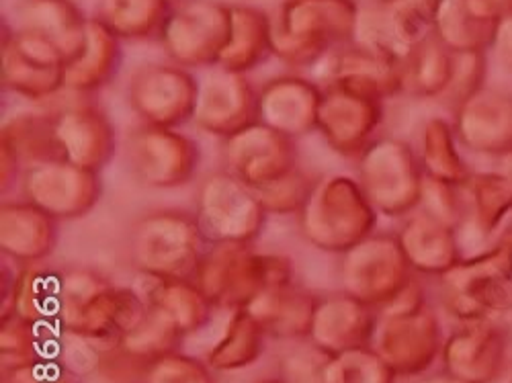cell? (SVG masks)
I'll return each mask as SVG.
<instances>
[{"instance_id":"8992f818","label":"cell","mask_w":512,"mask_h":383,"mask_svg":"<svg viewBox=\"0 0 512 383\" xmlns=\"http://www.w3.org/2000/svg\"><path fill=\"white\" fill-rule=\"evenodd\" d=\"M429 156L433 162V168L437 173V179L445 183H465L469 181L467 168L457 156L447 125L435 123V130L429 138Z\"/></svg>"},{"instance_id":"ba28073f","label":"cell","mask_w":512,"mask_h":383,"mask_svg":"<svg viewBox=\"0 0 512 383\" xmlns=\"http://www.w3.org/2000/svg\"><path fill=\"white\" fill-rule=\"evenodd\" d=\"M500 324L504 326L506 336H508V340H510V347H512V300L508 302L506 310L502 312V316H500Z\"/></svg>"},{"instance_id":"7c38bea8","label":"cell","mask_w":512,"mask_h":383,"mask_svg":"<svg viewBox=\"0 0 512 383\" xmlns=\"http://www.w3.org/2000/svg\"><path fill=\"white\" fill-rule=\"evenodd\" d=\"M510 383H512V373H510Z\"/></svg>"},{"instance_id":"52a82bcc","label":"cell","mask_w":512,"mask_h":383,"mask_svg":"<svg viewBox=\"0 0 512 383\" xmlns=\"http://www.w3.org/2000/svg\"><path fill=\"white\" fill-rule=\"evenodd\" d=\"M492 50L500 66L512 72V13L500 17L496 35L492 41Z\"/></svg>"},{"instance_id":"277c9868","label":"cell","mask_w":512,"mask_h":383,"mask_svg":"<svg viewBox=\"0 0 512 383\" xmlns=\"http://www.w3.org/2000/svg\"><path fill=\"white\" fill-rule=\"evenodd\" d=\"M500 15L488 0H451L443 13V33L459 54L492 48Z\"/></svg>"},{"instance_id":"6da1fadb","label":"cell","mask_w":512,"mask_h":383,"mask_svg":"<svg viewBox=\"0 0 512 383\" xmlns=\"http://www.w3.org/2000/svg\"><path fill=\"white\" fill-rule=\"evenodd\" d=\"M451 306L459 318L502 316L512 300V230L480 257L449 271Z\"/></svg>"},{"instance_id":"5b68a950","label":"cell","mask_w":512,"mask_h":383,"mask_svg":"<svg viewBox=\"0 0 512 383\" xmlns=\"http://www.w3.org/2000/svg\"><path fill=\"white\" fill-rule=\"evenodd\" d=\"M474 218L480 232H494L512 211V189L502 173H484L469 179Z\"/></svg>"},{"instance_id":"9c48e42d","label":"cell","mask_w":512,"mask_h":383,"mask_svg":"<svg viewBox=\"0 0 512 383\" xmlns=\"http://www.w3.org/2000/svg\"><path fill=\"white\" fill-rule=\"evenodd\" d=\"M500 173L504 175V179L508 181V185L512 189V152H508L506 156L500 158Z\"/></svg>"},{"instance_id":"30bf717a","label":"cell","mask_w":512,"mask_h":383,"mask_svg":"<svg viewBox=\"0 0 512 383\" xmlns=\"http://www.w3.org/2000/svg\"><path fill=\"white\" fill-rule=\"evenodd\" d=\"M488 3L492 5V9H494L500 17L512 13V0H488Z\"/></svg>"},{"instance_id":"3957f363","label":"cell","mask_w":512,"mask_h":383,"mask_svg":"<svg viewBox=\"0 0 512 383\" xmlns=\"http://www.w3.org/2000/svg\"><path fill=\"white\" fill-rule=\"evenodd\" d=\"M457 125L469 150L506 156L512 152V93L484 87L461 103Z\"/></svg>"},{"instance_id":"8fae6325","label":"cell","mask_w":512,"mask_h":383,"mask_svg":"<svg viewBox=\"0 0 512 383\" xmlns=\"http://www.w3.org/2000/svg\"><path fill=\"white\" fill-rule=\"evenodd\" d=\"M435 383H467V381H463V379H459V377H441V379H437Z\"/></svg>"},{"instance_id":"7a4b0ae2","label":"cell","mask_w":512,"mask_h":383,"mask_svg":"<svg viewBox=\"0 0 512 383\" xmlns=\"http://www.w3.org/2000/svg\"><path fill=\"white\" fill-rule=\"evenodd\" d=\"M510 340L500 322L492 318L469 320L449 343V367L467 383H494L508 365Z\"/></svg>"}]
</instances>
